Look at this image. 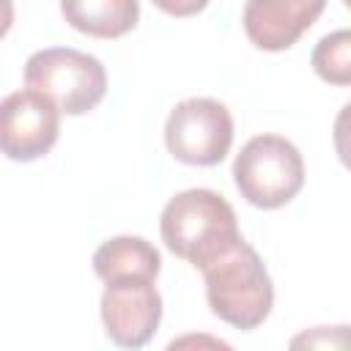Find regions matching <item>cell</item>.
I'll return each instance as SVG.
<instances>
[{"label":"cell","mask_w":351,"mask_h":351,"mask_svg":"<svg viewBox=\"0 0 351 351\" xmlns=\"http://www.w3.org/2000/svg\"><path fill=\"white\" fill-rule=\"evenodd\" d=\"M159 11H165L167 16H178V19H186V16H195L200 14L208 0H151Z\"/></svg>","instance_id":"cell-12"},{"label":"cell","mask_w":351,"mask_h":351,"mask_svg":"<svg viewBox=\"0 0 351 351\" xmlns=\"http://www.w3.org/2000/svg\"><path fill=\"white\" fill-rule=\"evenodd\" d=\"M326 0H247L241 25L263 52L291 49L321 16Z\"/></svg>","instance_id":"cell-8"},{"label":"cell","mask_w":351,"mask_h":351,"mask_svg":"<svg viewBox=\"0 0 351 351\" xmlns=\"http://www.w3.org/2000/svg\"><path fill=\"white\" fill-rule=\"evenodd\" d=\"M63 19L93 38H121L140 19L137 0H60Z\"/></svg>","instance_id":"cell-9"},{"label":"cell","mask_w":351,"mask_h":351,"mask_svg":"<svg viewBox=\"0 0 351 351\" xmlns=\"http://www.w3.org/2000/svg\"><path fill=\"white\" fill-rule=\"evenodd\" d=\"M310 63L324 82L348 85L351 82V33L335 30V33L324 36L315 44Z\"/></svg>","instance_id":"cell-11"},{"label":"cell","mask_w":351,"mask_h":351,"mask_svg":"<svg viewBox=\"0 0 351 351\" xmlns=\"http://www.w3.org/2000/svg\"><path fill=\"white\" fill-rule=\"evenodd\" d=\"M60 134V110L44 93L25 88L0 101V154L14 162H36L52 151Z\"/></svg>","instance_id":"cell-6"},{"label":"cell","mask_w":351,"mask_h":351,"mask_svg":"<svg viewBox=\"0 0 351 351\" xmlns=\"http://www.w3.org/2000/svg\"><path fill=\"white\" fill-rule=\"evenodd\" d=\"M25 85L44 93L66 115L90 112L107 93V71L99 58L71 49H38L25 63Z\"/></svg>","instance_id":"cell-4"},{"label":"cell","mask_w":351,"mask_h":351,"mask_svg":"<svg viewBox=\"0 0 351 351\" xmlns=\"http://www.w3.org/2000/svg\"><path fill=\"white\" fill-rule=\"evenodd\" d=\"M165 145L184 165H219L233 145L230 110L222 101L206 96L178 101L165 123Z\"/></svg>","instance_id":"cell-5"},{"label":"cell","mask_w":351,"mask_h":351,"mask_svg":"<svg viewBox=\"0 0 351 351\" xmlns=\"http://www.w3.org/2000/svg\"><path fill=\"white\" fill-rule=\"evenodd\" d=\"M159 233L176 258H184L200 271L241 241L233 206L219 192L200 186L167 200L159 217Z\"/></svg>","instance_id":"cell-1"},{"label":"cell","mask_w":351,"mask_h":351,"mask_svg":"<svg viewBox=\"0 0 351 351\" xmlns=\"http://www.w3.org/2000/svg\"><path fill=\"white\" fill-rule=\"evenodd\" d=\"M14 25V3L11 0H0V38L11 30Z\"/></svg>","instance_id":"cell-13"},{"label":"cell","mask_w":351,"mask_h":351,"mask_svg":"<svg viewBox=\"0 0 351 351\" xmlns=\"http://www.w3.org/2000/svg\"><path fill=\"white\" fill-rule=\"evenodd\" d=\"M104 285L101 324L107 337L121 348H143L162 321V296L154 280L126 277Z\"/></svg>","instance_id":"cell-7"},{"label":"cell","mask_w":351,"mask_h":351,"mask_svg":"<svg viewBox=\"0 0 351 351\" xmlns=\"http://www.w3.org/2000/svg\"><path fill=\"white\" fill-rule=\"evenodd\" d=\"M93 271L104 282L126 277L156 280L162 271V258L156 247L140 236H115L93 252Z\"/></svg>","instance_id":"cell-10"},{"label":"cell","mask_w":351,"mask_h":351,"mask_svg":"<svg viewBox=\"0 0 351 351\" xmlns=\"http://www.w3.org/2000/svg\"><path fill=\"white\" fill-rule=\"evenodd\" d=\"M203 277L206 302L219 321L230 324L233 329L252 332L269 318L274 285L261 255L244 239L236 241L222 258L208 263Z\"/></svg>","instance_id":"cell-2"},{"label":"cell","mask_w":351,"mask_h":351,"mask_svg":"<svg viewBox=\"0 0 351 351\" xmlns=\"http://www.w3.org/2000/svg\"><path fill=\"white\" fill-rule=\"evenodd\" d=\"M233 181L250 206L271 211L299 195L304 184V159L291 140L280 134H255L236 154Z\"/></svg>","instance_id":"cell-3"}]
</instances>
